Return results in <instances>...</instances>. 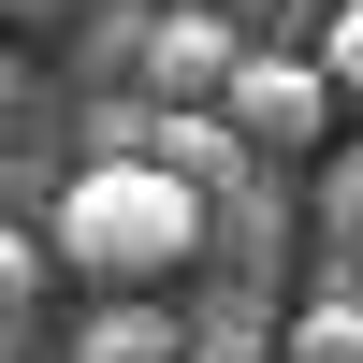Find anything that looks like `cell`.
I'll return each mask as SVG.
<instances>
[{
  "mask_svg": "<svg viewBox=\"0 0 363 363\" xmlns=\"http://www.w3.org/2000/svg\"><path fill=\"white\" fill-rule=\"evenodd\" d=\"M44 247L73 262L87 291H174V277L218 262V203H203L189 174H160V160H87L73 189H58Z\"/></svg>",
  "mask_w": 363,
  "mask_h": 363,
  "instance_id": "cell-1",
  "label": "cell"
},
{
  "mask_svg": "<svg viewBox=\"0 0 363 363\" xmlns=\"http://www.w3.org/2000/svg\"><path fill=\"white\" fill-rule=\"evenodd\" d=\"M218 116L262 145V160H320V131H335L349 102H335V73H320L306 44H247V73L218 87Z\"/></svg>",
  "mask_w": 363,
  "mask_h": 363,
  "instance_id": "cell-2",
  "label": "cell"
},
{
  "mask_svg": "<svg viewBox=\"0 0 363 363\" xmlns=\"http://www.w3.org/2000/svg\"><path fill=\"white\" fill-rule=\"evenodd\" d=\"M233 73H247V29H233L218 0H174V15H145V102H218Z\"/></svg>",
  "mask_w": 363,
  "mask_h": 363,
  "instance_id": "cell-3",
  "label": "cell"
},
{
  "mask_svg": "<svg viewBox=\"0 0 363 363\" xmlns=\"http://www.w3.org/2000/svg\"><path fill=\"white\" fill-rule=\"evenodd\" d=\"M189 349H203V335L160 306V291H102V320H87L73 363H189Z\"/></svg>",
  "mask_w": 363,
  "mask_h": 363,
  "instance_id": "cell-4",
  "label": "cell"
},
{
  "mask_svg": "<svg viewBox=\"0 0 363 363\" xmlns=\"http://www.w3.org/2000/svg\"><path fill=\"white\" fill-rule=\"evenodd\" d=\"M291 363H363V291H320L291 320Z\"/></svg>",
  "mask_w": 363,
  "mask_h": 363,
  "instance_id": "cell-5",
  "label": "cell"
},
{
  "mask_svg": "<svg viewBox=\"0 0 363 363\" xmlns=\"http://www.w3.org/2000/svg\"><path fill=\"white\" fill-rule=\"evenodd\" d=\"M306 58L335 73V102L363 116V0H335V15H320V44H306Z\"/></svg>",
  "mask_w": 363,
  "mask_h": 363,
  "instance_id": "cell-6",
  "label": "cell"
},
{
  "mask_svg": "<svg viewBox=\"0 0 363 363\" xmlns=\"http://www.w3.org/2000/svg\"><path fill=\"white\" fill-rule=\"evenodd\" d=\"M233 29H247V44H320V15H335V0H218Z\"/></svg>",
  "mask_w": 363,
  "mask_h": 363,
  "instance_id": "cell-7",
  "label": "cell"
},
{
  "mask_svg": "<svg viewBox=\"0 0 363 363\" xmlns=\"http://www.w3.org/2000/svg\"><path fill=\"white\" fill-rule=\"evenodd\" d=\"M320 233L363 262V145H349V160H320Z\"/></svg>",
  "mask_w": 363,
  "mask_h": 363,
  "instance_id": "cell-8",
  "label": "cell"
},
{
  "mask_svg": "<svg viewBox=\"0 0 363 363\" xmlns=\"http://www.w3.org/2000/svg\"><path fill=\"white\" fill-rule=\"evenodd\" d=\"M58 247H29V233H0V320H29V291H44Z\"/></svg>",
  "mask_w": 363,
  "mask_h": 363,
  "instance_id": "cell-9",
  "label": "cell"
},
{
  "mask_svg": "<svg viewBox=\"0 0 363 363\" xmlns=\"http://www.w3.org/2000/svg\"><path fill=\"white\" fill-rule=\"evenodd\" d=\"M0 15H58V0H0Z\"/></svg>",
  "mask_w": 363,
  "mask_h": 363,
  "instance_id": "cell-10",
  "label": "cell"
},
{
  "mask_svg": "<svg viewBox=\"0 0 363 363\" xmlns=\"http://www.w3.org/2000/svg\"><path fill=\"white\" fill-rule=\"evenodd\" d=\"M189 363H247V349H189Z\"/></svg>",
  "mask_w": 363,
  "mask_h": 363,
  "instance_id": "cell-11",
  "label": "cell"
}]
</instances>
